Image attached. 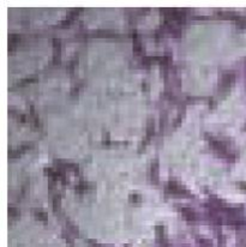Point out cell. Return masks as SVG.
Masks as SVG:
<instances>
[{"instance_id":"1","label":"cell","mask_w":246,"mask_h":247,"mask_svg":"<svg viewBox=\"0 0 246 247\" xmlns=\"http://www.w3.org/2000/svg\"><path fill=\"white\" fill-rule=\"evenodd\" d=\"M184 212V215H185V217L187 218V220H196V216H195V213L191 211V210H184L182 211Z\"/></svg>"}]
</instances>
